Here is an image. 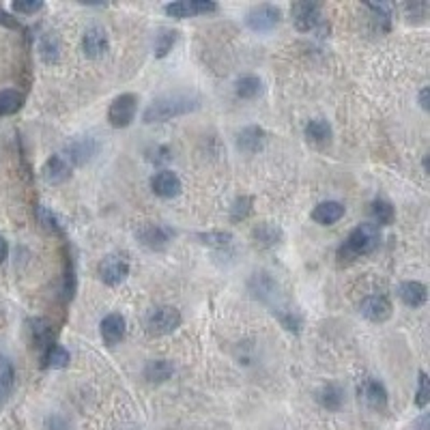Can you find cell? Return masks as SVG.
I'll use <instances>...</instances> for the list:
<instances>
[{
  "mask_svg": "<svg viewBox=\"0 0 430 430\" xmlns=\"http://www.w3.org/2000/svg\"><path fill=\"white\" fill-rule=\"evenodd\" d=\"M198 108H200L198 95H194V93H168V95L153 99L147 106L145 114H142V121H145L147 125L166 123V121L185 116L189 112H196Z\"/></svg>",
  "mask_w": 430,
  "mask_h": 430,
  "instance_id": "cell-1",
  "label": "cell"
},
{
  "mask_svg": "<svg viewBox=\"0 0 430 430\" xmlns=\"http://www.w3.org/2000/svg\"><path fill=\"white\" fill-rule=\"evenodd\" d=\"M379 241H381L379 226H375L370 222H364L360 226H355L351 231V235L346 237V241L338 250V263L340 265H351L355 258L373 254L379 248Z\"/></svg>",
  "mask_w": 430,
  "mask_h": 430,
  "instance_id": "cell-2",
  "label": "cell"
},
{
  "mask_svg": "<svg viewBox=\"0 0 430 430\" xmlns=\"http://www.w3.org/2000/svg\"><path fill=\"white\" fill-rule=\"evenodd\" d=\"M181 312L172 306H158L149 310L145 319V327L149 336H168L181 327Z\"/></svg>",
  "mask_w": 430,
  "mask_h": 430,
  "instance_id": "cell-3",
  "label": "cell"
},
{
  "mask_svg": "<svg viewBox=\"0 0 430 430\" xmlns=\"http://www.w3.org/2000/svg\"><path fill=\"white\" fill-rule=\"evenodd\" d=\"M172 237H175V233L168 226L155 224V222L140 224L136 228V239L151 252H164L172 243Z\"/></svg>",
  "mask_w": 430,
  "mask_h": 430,
  "instance_id": "cell-4",
  "label": "cell"
},
{
  "mask_svg": "<svg viewBox=\"0 0 430 430\" xmlns=\"http://www.w3.org/2000/svg\"><path fill=\"white\" fill-rule=\"evenodd\" d=\"M99 153V142L93 136H78L71 142H67L65 147V162L74 164V166H84L89 164L95 155Z\"/></svg>",
  "mask_w": 430,
  "mask_h": 430,
  "instance_id": "cell-5",
  "label": "cell"
},
{
  "mask_svg": "<svg viewBox=\"0 0 430 430\" xmlns=\"http://www.w3.org/2000/svg\"><path fill=\"white\" fill-rule=\"evenodd\" d=\"M282 22V11L275 5H258L246 16V26L252 33H271Z\"/></svg>",
  "mask_w": 430,
  "mask_h": 430,
  "instance_id": "cell-6",
  "label": "cell"
},
{
  "mask_svg": "<svg viewBox=\"0 0 430 430\" xmlns=\"http://www.w3.org/2000/svg\"><path fill=\"white\" fill-rule=\"evenodd\" d=\"M136 112H138V97L133 93H125V95H118L112 104H110V110H108V121L112 127L116 129H123V127H129L136 118Z\"/></svg>",
  "mask_w": 430,
  "mask_h": 430,
  "instance_id": "cell-7",
  "label": "cell"
},
{
  "mask_svg": "<svg viewBox=\"0 0 430 430\" xmlns=\"http://www.w3.org/2000/svg\"><path fill=\"white\" fill-rule=\"evenodd\" d=\"M218 9H220L218 3H211V0H179V3L166 5L164 13L170 18H177V20H187V18L215 13Z\"/></svg>",
  "mask_w": 430,
  "mask_h": 430,
  "instance_id": "cell-8",
  "label": "cell"
},
{
  "mask_svg": "<svg viewBox=\"0 0 430 430\" xmlns=\"http://www.w3.org/2000/svg\"><path fill=\"white\" fill-rule=\"evenodd\" d=\"M99 280L106 284V286H118L127 280L129 275V263L125 256H118V254H110L106 256L101 263H99Z\"/></svg>",
  "mask_w": 430,
  "mask_h": 430,
  "instance_id": "cell-9",
  "label": "cell"
},
{
  "mask_svg": "<svg viewBox=\"0 0 430 430\" xmlns=\"http://www.w3.org/2000/svg\"><path fill=\"white\" fill-rule=\"evenodd\" d=\"M291 13H293V24L299 33H310L323 24L321 5L316 3H295L291 7Z\"/></svg>",
  "mask_w": 430,
  "mask_h": 430,
  "instance_id": "cell-10",
  "label": "cell"
},
{
  "mask_svg": "<svg viewBox=\"0 0 430 430\" xmlns=\"http://www.w3.org/2000/svg\"><path fill=\"white\" fill-rule=\"evenodd\" d=\"M250 291H252V295H254L258 302L269 304V306H273V308H275V304H277V299H280L277 282H275L269 273H265V271L252 275V280H250Z\"/></svg>",
  "mask_w": 430,
  "mask_h": 430,
  "instance_id": "cell-11",
  "label": "cell"
},
{
  "mask_svg": "<svg viewBox=\"0 0 430 430\" xmlns=\"http://www.w3.org/2000/svg\"><path fill=\"white\" fill-rule=\"evenodd\" d=\"M394 308L385 295H370L360 304V314L370 323H385L392 316Z\"/></svg>",
  "mask_w": 430,
  "mask_h": 430,
  "instance_id": "cell-12",
  "label": "cell"
},
{
  "mask_svg": "<svg viewBox=\"0 0 430 430\" xmlns=\"http://www.w3.org/2000/svg\"><path fill=\"white\" fill-rule=\"evenodd\" d=\"M267 142V131L258 125H248L237 133V149L246 155H254L263 151Z\"/></svg>",
  "mask_w": 430,
  "mask_h": 430,
  "instance_id": "cell-13",
  "label": "cell"
},
{
  "mask_svg": "<svg viewBox=\"0 0 430 430\" xmlns=\"http://www.w3.org/2000/svg\"><path fill=\"white\" fill-rule=\"evenodd\" d=\"M99 333L104 344L108 346H116L118 342H123L125 333H127V323L125 316L118 312H110L108 316H104L101 325H99Z\"/></svg>",
  "mask_w": 430,
  "mask_h": 430,
  "instance_id": "cell-14",
  "label": "cell"
},
{
  "mask_svg": "<svg viewBox=\"0 0 430 430\" xmlns=\"http://www.w3.org/2000/svg\"><path fill=\"white\" fill-rule=\"evenodd\" d=\"M360 396L366 402V407L373 409V411L381 413V411L387 409V390L379 379H373V377L366 379L362 383V387H360Z\"/></svg>",
  "mask_w": 430,
  "mask_h": 430,
  "instance_id": "cell-15",
  "label": "cell"
},
{
  "mask_svg": "<svg viewBox=\"0 0 430 430\" xmlns=\"http://www.w3.org/2000/svg\"><path fill=\"white\" fill-rule=\"evenodd\" d=\"M110 50L108 35L101 26H91L82 37V52L87 58H101Z\"/></svg>",
  "mask_w": 430,
  "mask_h": 430,
  "instance_id": "cell-16",
  "label": "cell"
},
{
  "mask_svg": "<svg viewBox=\"0 0 430 430\" xmlns=\"http://www.w3.org/2000/svg\"><path fill=\"white\" fill-rule=\"evenodd\" d=\"M151 189L155 196L170 200V198H177L181 194L183 185H181V179L172 170H162L151 179Z\"/></svg>",
  "mask_w": 430,
  "mask_h": 430,
  "instance_id": "cell-17",
  "label": "cell"
},
{
  "mask_svg": "<svg viewBox=\"0 0 430 430\" xmlns=\"http://www.w3.org/2000/svg\"><path fill=\"white\" fill-rule=\"evenodd\" d=\"M398 297L400 302L407 306V308H421L428 299V289L421 284V282H415V280H409V282H402L398 286Z\"/></svg>",
  "mask_w": 430,
  "mask_h": 430,
  "instance_id": "cell-18",
  "label": "cell"
},
{
  "mask_svg": "<svg viewBox=\"0 0 430 430\" xmlns=\"http://www.w3.org/2000/svg\"><path fill=\"white\" fill-rule=\"evenodd\" d=\"M306 138L310 145L319 147V149H327L333 140V129L325 118H312L306 125Z\"/></svg>",
  "mask_w": 430,
  "mask_h": 430,
  "instance_id": "cell-19",
  "label": "cell"
},
{
  "mask_svg": "<svg viewBox=\"0 0 430 430\" xmlns=\"http://www.w3.org/2000/svg\"><path fill=\"white\" fill-rule=\"evenodd\" d=\"M344 204L338 202V200H327V202H321L314 206L312 211V220L321 226H331L336 222H340L344 218Z\"/></svg>",
  "mask_w": 430,
  "mask_h": 430,
  "instance_id": "cell-20",
  "label": "cell"
},
{
  "mask_svg": "<svg viewBox=\"0 0 430 430\" xmlns=\"http://www.w3.org/2000/svg\"><path fill=\"white\" fill-rule=\"evenodd\" d=\"M252 239L258 248H275L277 243H282L284 233L277 224L273 222H263L252 231Z\"/></svg>",
  "mask_w": 430,
  "mask_h": 430,
  "instance_id": "cell-21",
  "label": "cell"
},
{
  "mask_svg": "<svg viewBox=\"0 0 430 430\" xmlns=\"http://www.w3.org/2000/svg\"><path fill=\"white\" fill-rule=\"evenodd\" d=\"M69 177H71V166L60 155H52L45 162V166H43V179L50 185H60V183L69 181Z\"/></svg>",
  "mask_w": 430,
  "mask_h": 430,
  "instance_id": "cell-22",
  "label": "cell"
},
{
  "mask_svg": "<svg viewBox=\"0 0 430 430\" xmlns=\"http://www.w3.org/2000/svg\"><path fill=\"white\" fill-rule=\"evenodd\" d=\"M172 375H175V366L168 360H151L147 362L145 370H142V377L149 383H166Z\"/></svg>",
  "mask_w": 430,
  "mask_h": 430,
  "instance_id": "cell-23",
  "label": "cell"
},
{
  "mask_svg": "<svg viewBox=\"0 0 430 430\" xmlns=\"http://www.w3.org/2000/svg\"><path fill=\"white\" fill-rule=\"evenodd\" d=\"M69 362H71L69 351L62 348L60 344H50V346L43 348V353H41V366H43V368L60 370V368H67Z\"/></svg>",
  "mask_w": 430,
  "mask_h": 430,
  "instance_id": "cell-24",
  "label": "cell"
},
{
  "mask_svg": "<svg viewBox=\"0 0 430 430\" xmlns=\"http://www.w3.org/2000/svg\"><path fill=\"white\" fill-rule=\"evenodd\" d=\"M24 93L18 89H5L0 91V116H11L18 114L24 108Z\"/></svg>",
  "mask_w": 430,
  "mask_h": 430,
  "instance_id": "cell-25",
  "label": "cell"
},
{
  "mask_svg": "<svg viewBox=\"0 0 430 430\" xmlns=\"http://www.w3.org/2000/svg\"><path fill=\"white\" fill-rule=\"evenodd\" d=\"M316 400H319V404H321L323 409H327V411H338V409L342 407V402H344V392H342L338 385L329 383V385H325V387H321V390L316 392Z\"/></svg>",
  "mask_w": 430,
  "mask_h": 430,
  "instance_id": "cell-26",
  "label": "cell"
},
{
  "mask_svg": "<svg viewBox=\"0 0 430 430\" xmlns=\"http://www.w3.org/2000/svg\"><path fill=\"white\" fill-rule=\"evenodd\" d=\"M177 39H179L177 31H172V28H160V33L155 35V45H153L155 58H166L172 52Z\"/></svg>",
  "mask_w": 430,
  "mask_h": 430,
  "instance_id": "cell-27",
  "label": "cell"
},
{
  "mask_svg": "<svg viewBox=\"0 0 430 430\" xmlns=\"http://www.w3.org/2000/svg\"><path fill=\"white\" fill-rule=\"evenodd\" d=\"M370 215L375 220V226H390V224H394L396 209L387 200H375L370 204Z\"/></svg>",
  "mask_w": 430,
  "mask_h": 430,
  "instance_id": "cell-28",
  "label": "cell"
},
{
  "mask_svg": "<svg viewBox=\"0 0 430 430\" xmlns=\"http://www.w3.org/2000/svg\"><path fill=\"white\" fill-rule=\"evenodd\" d=\"M235 93L241 99H256L263 93V80L256 76H243L235 84Z\"/></svg>",
  "mask_w": 430,
  "mask_h": 430,
  "instance_id": "cell-29",
  "label": "cell"
},
{
  "mask_svg": "<svg viewBox=\"0 0 430 430\" xmlns=\"http://www.w3.org/2000/svg\"><path fill=\"white\" fill-rule=\"evenodd\" d=\"M39 54L41 58L50 65V62H56L60 58V43H58V37L54 33H45L41 35L39 39Z\"/></svg>",
  "mask_w": 430,
  "mask_h": 430,
  "instance_id": "cell-30",
  "label": "cell"
},
{
  "mask_svg": "<svg viewBox=\"0 0 430 430\" xmlns=\"http://www.w3.org/2000/svg\"><path fill=\"white\" fill-rule=\"evenodd\" d=\"M13 381H16V370H13L11 362L7 360V357L0 355V402L11 394Z\"/></svg>",
  "mask_w": 430,
  "mask_h": 430,
  "instance_id": "cell-31",
  "label": "cell"
},
{
  "mask_svg": "<svg viewBox=\"0 0 430 430\" xmlns=\"http://www.w3.org/2000/svg\"><path fill=\"white\" fill-rule=\"evenodd\" d=\"M196 239L206 246V248H218V250H224L233 243V235L231 233H224V231H209V233H200L196 235Z\"/></svg>",
  "mask_w": 430,
  "mask_h": 430,
  "instance_id": "cell-32",
  "label": "cell"
},
{
  "mask_svg": "<svg viewBox=\"0 0 430 430\" xmlns=\"http://www.w3.org/2000/svg\"><path fill=\"white\" fill-rule=\"evenodd\" d=\"M37 222L41 224L43 231H48V233H52V235H62V224H60V220L56 218V215H54L50 209H45L43 204L37 206Z\"/></svg>",
  "mask_w": 430,
  "mask_h": 430,
  "instance_id": "cell-33",
  "label": "cell"
},
{
  "mask_svg": "<svg viewBox=\"0 0 430 430\" xmlns=\"http://www.w3.org/2000/svg\"><path fill=\"white\" fill-rule=\"evenodd\" d=\"M252 211H254V198L252 196H241L231 206V220L233 222H243V220L250 218Z\"/></svg>",
  "mask_w": 430,
  "mask_h": 430,
  "instance_id": "cell-34",
  "label": "cell"
},
{
  "mask_svg": "<svg viewBox=\"0 0 430 430\" xmlns=\"http://www.w3.org/2000/svg\"><path fill=\"white\" fill-rule=\"evenodd\" d=\"M430 402V379L428 375L421 370L419 377H417V394H415V404L419 409H424L426 404Z\"/></svg>",
  "mask_w": 430,
  "mask_h": 430,
  "instance_id": "cell-35",
  "label": "cell"
},
{
  "mask_svg": "<svg viewBox=\"0 0 430 430\" xmlns=\"http://www.w3.org/2000/svg\"><path fill=\"white\" fill-rule=\"evenodd\" d=\"M43 9V3L41 0H31V3H22V0H16L13 3V11L16 13H24V16H33L37 11Z\"/></svg>",
  "mask_w": 430,
  "mask_h": 430,
  "instance_id": "cell-36",
  "label": "cell"
},
{
  "mask_svg": "<svg viewBox=\"0 0 430 430\" xmlns=\"http://www.w3.org/2000/svg\"><path fill=\"white\" fill-rule=\"evenodd\" d=\"M45 430H69V421L62 415H48Z\"/></svg>",
  "mask_w": 430,
  "mask_h": 430,
  "instance_id": "cell-37",
  "label": "cell"
},
{
  "mask_svg": "<svg viewBox=\"0 0 430 430\" xmlns=\"http://www.w3.org/2000/svg\"><path fill=\"white\" fill-rule=\"evenodd\" d=\"M151 153H158V155H153V158H147V160H149V162H153V164H162V162H170V158H172L170 149H168V147H162V145L153 147V149H151Z\"/></svg>",
  "mask_w": 430,
  "mask_h": 430,
  "instance_id": "cell-38",
  "label": "cell"
},
{
  "mask_svg": "<svg viewBox=\"0 0 430 430\" xmlns=\"http://www.w3.org/2000/svg\"><path fill=\"white\" fill-rule=\"evenodd\" d=\"M0 26H5V28H13V31H18L20 28V22L11 16V13H7L5 9H0Z\"/></svg>",
  "mask_w": 430,
  "mask_h": 430,
  "instance_id": "cell-39",
  "label": "cell"
},
{
  "mask_svg": "<svg viewBox=\"0 0 430 430\" xmlns=\"http://www.w3.org/2000/svg\"><path fill=\"white\" fill-rule=\"evenodd\" d=\"M7 256H9V243H7V239L0 237V263H5Z\"/></svg>",
  "mask_w": 430,
  "mask_h": 430,
  "instance_id": "cell-40",
  "label": "cell"
},
{
  "mask_svg": "<svg viewBox=\"0 0 430 430\" xmlns=\"http://www.w3.org/2000/svg\"><path fill=\"white\" fill-rule=\"evenodd\" d=\"M428 93H430V91H428V87H424V89H421V93H419V106H421L424 110H430V104H428Z\"/></svg>",
  "mask_w": 430,
  "mask_h": 430,
  "instance_id": "cell-41",
  "label": "cell"
},
{
  "mask_svg": "<svg viewBox=\"0 0 430 430\" xmlns=\"http://www.w3.org/2000/svg\"><path fill=\"white\" fill-rule=\"evenodd\" d=\"M424 172H428V155L424 158Z\"/></svg>",
  "mask_w": 430,
  "mask_h": 430,
  "instance_id": "cell-42",
  "label": "cell"
}]
</instances>
